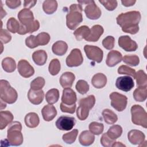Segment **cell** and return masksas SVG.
I'll return each instance as SVG.
<instances>
[{
  "label": "cell",
  "instance_id": "6da1fadb",
  "mask_svg": "<svg viewBox=\"0 0 147 147\" xmlns=\"http://www.w3.org/2000/svg\"><path fill=\"white\" fill-rule=\"evenodd\" d=\"M141 17L140 11H130L118 15L117 17V22L121 27L123 32L135 34L139 30L138 24Z\"/></svg>",
  "mask_w": 147,
  "mask_h": 147
},
{
  "label": "cell",
  "instance_id": "7a4b0ae2",
  "mask_svg": "<svg viewBox=\"0 0 147 147\" xmlns=\"http://www.w3.org/2000/svg\"><path fill=\"white\" fill-rule=\"evenodd\" d=\"M82 10L80 4H72L69 6V11L66 16V24L69 29H75L83 21Z\"/></svg>",
  "mask_w": 147,
  "mask_h": 147
},
{
  "label": "cell",
  "instance_id": "3957f363",
  "mask_svg": "<svg viewBox=\"0 0 147 147\" xmlns=\"http://www.w3.org/2000/svg\"><path fill=\"white\" fill-rule=\"evenodd\" d=\"M22 125L20 122L11 123L7 129V138L8 142L13 146L21 145L23 142V135L21 133Z\"/></svg>",
  "mask_w": 147,
  "mask_h": 147
},
{
  "label": "cell",
  "instance_id": "277c9868",
  "mask_svg": "<svg viewBox=\"0 0 147 147\" xmlns=\"http://www.w3.org/2000/svg\"><path fill=\"white\" fill-rule=\"evenodd\" d=\"M0 96L1 100L4 102L12 104L17 100L18 94L16 90L10 85L7 80H1Z\"/></svg>",
  "mask_w": 147,
  "mask_h": 147
},
{
  "label": "cell",
  "instance_id": "5b68a950",
  "mask_svg": "<svg viewBox=\"0 0 147 147\" xmlns=\"http://www.w3.org/2000/svg\"><path fill=\"white\" fill-rule=\"evenodd\" d=\"M131 121L137 125L147 127V114L144 109L140 105H135L131 107Z\"/></svg>",
  "mask_w": 147,
  "mask_h": 147
},
{
  "label": "cell",
  "instance_id": "8992f818",
  "mask_svg": "<svg viewBox=\"0 0 147 147\" xmlns=\"http://www.w3.org/2000/svg\"><path fill=\"white\" fill-rule=\"evenodd\" d=\"M78 3L87 5L84 8L86 17L90 20H97L101 16V10L94 1H78Z\"/></svg>",
  "mask_w": 147,
  "mask_h": 147
},
{
  "label": "cell",
  "instance_id": "52a82bcc",
  "mask_svg": "<svg viewBox=\"0 0 147 147\" xmlns=\"http://www.w3.org/2000/svg\"><path fill=\"white\" fill-rule=\"evenodd\" d=\"M110 98L111 99V105L118 111H122L125 109L127 103V97L117 92H113L110 94Z\"/></svg>",
  "mask_w": 147,
  "mask_h": 147
},
{
  "label": "cell",
  "instance_id": "ba28073f",
  "mask_svg": "<svg viewBox=\"0 0 147 147\" xmlns=\"http://www.w3.org/2000/svg\"><path fill=\"white\" fill-rule=\"evenodd\" d=\"M84 50L87 57L90 60L98 63L102 61L103 52L100 48L96 46L86 45L84 47Z\"/></svg>",
  "mask_w": 147,
  "mask_h": 147
},
{
  "label": "cell",
  "instance_id": "9c48e42d",
  "mask_svg": "<svg viewBox=\"0 0 147 147\" xmlns=\"http://www.w3.org/2000/svg\"><path fill=\"white\" fill-rule=\"evenodd\" d=\"M83 61V56L79 49H73L66 58V64L69 67L80 65Z\"/></svg>",
  "mask_w": 147,
  "mask_h": 147
},
{
  "label": "cell",
  "instance_id": "30bf717a",
  "mask_svg": "<svg viewBox=\"0 0 147 147\" xmlns=\"http://www.w3.org/2000/svg\"><path fill=\"white\" fill-rule=\"evenodd\" d=\"M75 119L68 116H61L56 121V126L61 130H70L75 125Z\"/></svg>",
  "mask_w": 147,
  "mask_h": 147
},
{
  "label": "cell",
  "instance_id": "8fae6325",
  "mask_svg": "<svg viewBox=\"0 0 147 147\" xmlns=\"http://www.w3.org/2000/svg\"><path fill=\"white\" fill-rule=\"evenodd\" d=\"M115 86L119 90L125 92L130 91L134 87L133 79L129 76L118 77L115 82Z\"/></svg>",
  "mask_w": 147,
  "mask_h": 147
},
{
  "label": "cell",
  "instance_id": "7c38bea8",
  "mask_svg": "<svg viewBox=\"0 0 147 147\" xmlns=\"http://www.w3.org/2000/svg\"><path fill=\"white\" fill-rule=\"evenodd\" d=\"M119 46L127 52L135 51L138 48L137 44L129 36H122L118 39Z\"/></svg>",
  "mask_w": 147,
  "mask_h": 147
},
{
  "label": "cell",
  "instance_id": "4fadbf2b",
  "mask_svg": "<svg viewBox=\"0 0 147 147\" xmlns=\"http://www.w3.org/2000/svg\"><path fill=\"white\" fill-rule=\"evenodd\" d=\"M17 68L20 75L24 78H29L34 73L33 67L25 60H21L18 61Z\"/></svg>",
  "mask_w": 147,
  "mask_h": 147
},
{
  "label": "cell",
  "instance_id": "5bb4252c",
  "mask_svg": "<svg viewBox=\"0 0 147 147\" xmlns=\"http://www.w3.org/2000/svg\"><path fill=\"white\" fill-rule=\"evenodd\" d=\"M17 17L20 22V24L25 26L30 25L34 21L32 11L26 8L22 9L18 13Z\"/></svg>",
  "mask_w": 147,
  "mask_h": 147
},
{
  "label": "cell",
  "instance_id": "9a60e30c",
  "mask_svg": "<svg viewBox=\"0 0 147 147\" xmlns=\"http://www.w3.org/2000/svg\"><path fill=\"white\" fill-rule=\"evenodd\" d=\"M127 138L129 142L133 145L141 146L145 140V134L138 130H131L127 134Z\"/></svg>",
  "mask_w": 147,
  "mask_h": 147
},
{
  "label": "cell",
  "instance_id": "2e32d148",
  "mask_svg": "<svg viewBox=\"0 0 147 147\" xmlns=\"http://www.w3.org/2000/svg\"><path fill=\"white\" fill-rule=\"evenodd\" d=\"M77 100L76 94L75 91L69 87L64 88L63 90L61 102L67 105H72Z\"/></svg>",
  "mask_w": 147,
  "mask_h": 147
},
{
  "label": "cell",
  "instance_id": "e0dca14e",
  "mask_svg": "<svg viewBox=\"0 0 147 147\" xmlns=\"http://www.w3.org/2000/svg\"><path fill=\"white\" fill-rule=\"evenodd\" d=\"M44 93L42 90H34L30 89L28 93V98L29 100L33 105L40 104L44 99Z\"/></svg>",
  "mask_w": 147,
  "mask_h": 147
},
{
  "label": "cell",
  "instance_id": "ac0fdd59",
  "mask_svg": "<svg viewBox=\"0 0 147 147\" xmlns=\"http://www.w3.org/2000/svg\"><path fill=\"white\" fill-rule=\"evenodd\" d=\"M122 60V54L117 51H111L109 52L107 59H106V64L107 66L112 67L116 65L117 64L120 63Z\"/></svg>",
  "mask_w": 147,
  "mask_h": 147
},
{
  "label": "cell",
  "instance_id": "d6986e66",
  "mask_svg": "<svg viewBox=\"0 0 147 147\" xmlns=\"http://www.w3.org/2000/svg\"><path fill=\"white\" fill-rule=\"evenodd\" d=\"M103 32L104 29L101 25H95L90 29V33L85 40L90 42L97 41L103 33Z\"/></svg>",
  "mask_w": 147,
  "mask_h": 147
},
{
  "label": "cell",
  "instance_id": "ffe728a7",
  "mask_svg": "<svg viewBox=\"0 0 147 147\" xmlns=\"http://www.w3.org/2000/svg\"><path fill=\"white\" fill-rule=\"evenodd\" d=\"M41 114L45 121H50L56 116L57 110L53 106L49 104L44 106L41 110Z\"/></svg>",
  "mask_w": 147,
  "mask_h": 147
},
{
  "label": "cell",
  "instance_id": "44dd1931",
  "mask_svg": "<svg viewBox=\"0 0 147 147\" xmlns=\"http://www.w3.org/2000/svg\"><path fill=\"white\" fill-rule=\"evenodd\" d=\"M75 79V75L71 72H65L63 73L60 78V83L62 87H71Z\"/></svg>",
  "mask_w": 147,
  "mask_h": 147
},
{
  "label": "cell",
  "instance_id": "7402d4cb",
  "mask_svg": "<svg viewBox=\"0 0 147 147\" xmlns=\"http://www.w3.org/2000/svg\"><path fill=\"white\" fill-rule=\"evenodd\" d=\"M95 140V136L90 131L84 130L82 131L79 137V141L81 145L83 146H89L91 145Z\"/></svg>",
  "mask_w": 147,
  "mask_h": 147
},
{
  "label": "cell",
  "instance_id": "603a6c76",
  "mask_svg": "<svg viewBox=\"0 0 147 147\" xmlns=\"http://www.w3.org/2000/svg\"><path fill=\"white\" fill-rule=\"evenodd\" d=\"M107 83V78L102 73H98L94 75L91 79L92 86L96 88H102L105 86Z\"/></svg>",
  "mask_w": 147,
  "mask_h": 147
},
{
  "label": "cell",
  "instance_id": "cb8c5ba5",
  "mask_svg": "<svg viewBox=\"0 0 147 147\" xmlns=\"http://www.w3.org/2000/svg\"><path fill=\"white\" fill-rule=\"evenodd\" d=\"M40 28V23L38 20H34L30 25L25 26L20 24V28L18 32L19 34L24 35L26 33H33L38 30Z\"/></svg>",
  "mask_w": 147,
  "mask_h": 147
},
{
  "label": "cell",
  "instance_id": "d4e9b609",
  "mask_svg": "<svg viewBox=\"0 0 147 147\" xmlns=\"http://www.w3.org/2000/svg\"><path fill=\"white\" fill-rule=\"evenodd\" d=\"M39 122V117L35 113H29L25 117V123L28 127L34 128L38 125Z\"/></svg>",
  "mask_w": 147,
  "mask_h": 147
},
{
  "label": "cell",
  "instance_id": "484cf974",
  "mask_svg": "<svg viewBox=\"0 0 147 147\" xmlns=\"http://www.w3.org/2000/svg\"><path fill=\"white\" fill-rule=\"evenodd\" d=\"M14 117L9 111H1L0 112V129L3 130L7 125L11 123Z\"/></svg>",
  "mask_w": 147,
  "mask_h": 147
},
{
  "label": "cell",
  "instance_id": "4316f807",
  "mask_svg": "<svg viewBox=\"0 0 147 147\" xmlns=\"http://www.w3.org/2000/svg\"><path fill=\"white\" fill-rule=\"evenodd\" d=\"M68 49L67 44L63 41H57L55 42L52 47V52L57 56L64 55Z\"/></svg>",
  "mask_w": 147,
  "mask_h": 147
},
{
  "label": "cell",
  "instance_id": "83f0119b",
  "mask_svg": "<svg viewBox=\"0 0 147 147\" xmlns=\"http://www.w3.org/2000/svg\"><path fill=\"white\" fill-rule=\"evenodd\" d=\"M32 59L37 65H43L47 61V54L44 50H38L33 52Z\"/></svg>",
  "mask_w": 147,
  "mask_h": 147
},
{
  "label": "cell",
  "instance_id": "f1b7e54d",
  "mask_svg": "<svg viewBox=\"0 0 147 147\" xmlns=\"http://www.w3.org/2000/svg\"><path fill=\"white\" fill-rule=\"evenodd\" d=\"M133 97L137 102H144L147 97V86H140L133 92Z\"/></svg>",
  "mask_w": 147,
  "mask_h": 147
},
{
  "label": "cell",
  "instance_id": "f546056e",
  "mask_svg": "<svg viewBox=\"0 0 147 147\" xmlns=\"http://www.w3.org/2000/svg\"><path fill=\"white\" fill-rule=\"evenodd\" d=\"M2 67L5 71L9 73L13 72L16 68V63L13 58L7 57L2 60Z\"/></svg>",
  "mask_w": 147,
  "mask_h": 147
},
{
  "label": "cell",
  "instance_id": "4dcf8cb0",
  "mask_svg": "<svg viewBox=\"0 0 147 147\" xmlns=\"http://www.w3.org/2000/svg\"><path fill=\"white\" fill-rule=\"evenodd\" d=\"M90 33V28L86 25L81 26L78 28L74 32V34L77 40L80 41L83 39H86Z\"/></svg>",
  "mask_w": 147,
  "mask_h": 147
},
{
  "label": "cell",
  "instance_id": "1f68e13d",
  "mask_svg": "<svg viewBox=\"0 0 147 147\" xmlns=\"http://www.w3.org/2000/svg\"><path fill=\"white\" fill-rule=\"evenodd\" d=\"M57 8V2L55 0H46L42 3V9L48 14H53Z\"/></svg>",
  "mask_w": 147,
  "mask_h": 147
},
{
  "label": "cell",
  "instance_id": "d6a6232c",
  "mask_svg": "<svg viewBox=\"0 0 147 147\" xmlns=\"http://www.w3.org/2000/svg\"><path fill=\"white\" fill-rule=\"evenodd\" d=\"M102 116L105 122L107 124H114L118 120V117L116 114L108 109L103 110Z\"/></svg>",
  "mask_w": 147,
  "mask_h": 147
},
{
  "label": "cell",
  "instance_id": "836d02e7",
  "mask_svg": "<svg viewBox=\"0 0 147 147\" xmlns=\"http://www.w3.org/2000/svg\"><path fill=\"white\" fill-rule=\"evenodd\" d=\"M122 133V128L121 126L118 125H115L111 126L107 132L106 133L107 135L112 140H115L119 138Z\"/></svg>",
  "mask_w": 147,
  "mask_h": 147
},
{
  "label": "cell",
  "instance_id": "e575fe53",
  "mask_svg": "<svg viewBox=\"0 0 147 147\" xmlns=\"http://www.w3.org/2000/svg\"><path fill=\"white\" fill-rule=\"evenodd\" d=\"M59 98V91L56 88H52L48 91L45 95L46 101L50 105L57 102Z\"/></svg>",
  "mask_w": 147,
  "mask_h": 147
},
{
  "label": "cell",
  "instance_id": "d590c367",
  "mask_svg": "<svg viewBox=\"0 0 147 147\" xmlns=\"http://www.w3.org/2000/svg\"><path fill=\"white\" fill-rule=\"evenodd\" d=\"M6 26L7 30L13 33H18L20 28V24L13 17H11L7 20Z\"/></svg>",
  "mask_w": 147,
  "mask_h": 147
},
{
  "label": "cell",
  "instance_id": "8d00e7d4",
  "mask_svg": "<svg viewBox=\"0 0 147 147\" xmlns=\"http://www.w3.org/2000/svg\"><path fill=\"white\" fill-rule=\"evenodd\" d=\"M137 86H145L147 84V76L143 70H139L136 73L134 77Z\"/></svg>",
  "mask_w": 147,
  "mask_h": 147
},
{
  "label": "cell",
  "instance_id": "74e56055",
  "mask_svg": "<svg viewBox=\"0 0 147 147\" xmlns=\"http://www.w3.org/2000/svg\"><path fill=\"white\" fill-rule=\"evenodd\" d=\"M61 65L57 59H53L49 63L48 69L49 73L52 75H56L60 71Z\"/></svg>",
  "mask_w": 147,
  "mask_h": 147
},
{
  "label": "cell",
  "instance_id": "f35d334b",
  "mask_svg": "<svg viewBox=\"0 0 147 147\" xmlns=\"http://www.w3.org/2000/svg\"><path fill=\"white\" fill-rule=\"evenodd\" d=\"M90 131L94 134L99 135L100 134L104 129V126L103 123L97 122H92L88 126Z\"/></svg>",
  "mask_w": 147,
  "mask_h": 147
},
{
  "label": "cell",
  "instance_id": "ab89813d",
  "mask_svg": "<svg viewBox=\"0 0 147 147\" xmlns=\"http://www.w3.org/2000/svg\"><path fill=\"white\" fill-rule=\"evenodd\" d=\"M90 109L86 106L79 105V106L76 110V115L78 119L80 121L85 120L88 116Z\"/></svg>",
  "mask_w": 147,
  "mask_h": 147
},
{
  "label": "cell",
  "instance_id": "60d3db41",
  "mask_svg": "<svg viewBox=\"0 0 147 147\" xmlns=\"http://www.w3.org/2000/svg\"><path fill=\"white\" fill-rule=\"evenodd\" d=\"M78 134V130L77 129H74L71 131L63 134L62 138L65 143L68 144H71L75 141Z\"/></svg>",
  "mask_w": 147,
  "mask_h": 147
},
{
  "label": "cell",
  "instance_id": "b9f144b4",
  "mask_svg": "<svg viewBox=\"0 0 147 147\" xmlns=\"http://www.w3.org/2000/svg\"><path fill=\"white\" fill-rule=\"evenodd\" d=\"M123 61L130 66H137L140 63V59L137 55H126L122 58Z\"/></svg>",
  "mask_w": 147,
  "mask_h": 147
},
{
  "label": "cell",
  "instance_id": "7bdbcfd3",
  "mask_svg": "<svg viewBox=\"0 0 147 147\" xmlns=\"http://www.w3.org/2000/svg\"><path fill=\"white\" fill-rule=\"evenodd\" d=\"M45 79L42 77H37L33 80L30 83V88L34 90H40L45 85Z\"/></svg>",
  "mask_w": 147,
  "mask_h": 147
},
{
  "label": "cell",
  "instance_id": "ee69618b",
  "mask_svg": "<svg viewBox=\"0 0 147 147\" xmlns=\"http://www.w3.org/2000/svg\"><path fill=\"white\" fill-rule=\"evenodd\" d=\"M76 89L81 94H85L89 90V85L84 80H79L76 84Z\"/></svg>",
  "mask_w": 147,
  "mask_h": 147
},
{
  "label": "cell",
  "instance_id": "f6af8a7d",
  "mask_svg": "<svg viewBox=\"0 0 147 147\" xmlns=\"http://www.w3.org/2000/svg\"><path fill=\"white\" fill-rule=\"evenodd\" d=\"M50 36L46 32H41L36 36V40L38 45H45L48 44L50 40Z\"/></svg>",
  "mask_w": 147,
  "mask_h": 147
},
{
  "label": "cell",
  "instance_id": "bcb514c9",
  "mask_svg": "<svg viewBox=\"0 0 147 147\" xmlns=\"http://www.w3.org/2000/svg\"><path fill=\"white\" fill-rule=\"evenodd\" d=\"M118 72L119 74H123V75H127L129 76H131L134 78L136 75V71L129 67L127 65H122L120 67H119L118 69Z\"/></svg>",
  "mask_w": 147,
  "mask_h": 147
},
{
  "label": "cell",
  "instance_id": "7dc6e473",
  "mask_svg": "<svg viewBox=\"0 0 147 147\" xmlns=\"http://www.w3.org/2000/svg\"><path fill=\"white\" fill-rule=\"evenodd\" d=\"M95 103V98L93 95H91L88 96L86 98L81 99L79 101V104L86 106L90 110L94 107Z\"/></svg>",
  "mask_w": 147,
  "mask_h": 147
},
{
  "label": "cell",
  "instance_id": "c3c4849f",
  "mask_svg": "<svg viewBox=\"0 0 147 147\" xmlns=\"http://www.w3.org/2000/svg\"><path fill=\"white\" fill-rule=\"evenodd\" d=\"M115 39L114 37L111 36H107L102 41V45L106 49L108 50L112 49L114 47Z\"/></svg>",
  "mask_w": 147,
  "mask_h": 147
},
{
  "label": "cell",
  "instance_id": "681fc988",
  "mask_svg": "<svg viewBox=\"0 0 147 147\" xmlns=\"http://www.w3.org/2000/svg\"><path fill=\"white\" fill-rule=\"evenodd\" d=\"M99 2L102 4L104 7L109 11L114 10L117 6V1H99Z\"/></svg>",
  "mask_w": 147,
  "mask_h": 147
},
{
  "label": "cell",
  "instance_id": "f907efd6",
  "mask_svg": "<svg viewBox=\"0 0 147 147\" xmlns=\"http://www.w3.org/2000/svg\"><path fill=\"white\" fill-rule=\"evenodd\" d=\"M11 39V36L9 32L2 28L1 29L0 31V40L1 42L3 44H7L10 41Z\"/></svg>",
  "mask_w": 147,
  "mask_h": 147
},
{
  "label": "cell",
  "instance_id": "816d5d0a",
  "mask_svg": "<svg viewBox=\"0 0 147 147\" xmlns=\"http://www.w3.org/2000/svg\"><path fill=\"white\" fill-rule=\"evenodd\" d=\"M115 140L111 139L106 134V133H103L100 138V143L105 147H110L112 146L113 144L114 143Z\"/></svg>",
  "mask_w": 147,
  "mask_h": 147
},
{
  "label": "cell",
  "instance_id": "f5cc1de1",
  "mask_svg": "<svg viewBox=\"0 0 147 147\" xmlns=\"http://www.w3.org/2000/svg\"><path fill=\"white\" fill-rule=\"evenodd\" d=\"M25 44L29 48L33 49L37 47L38 45L36 40V36L34 35H30L25 40Z\"/></svg>",
  "mask_w": 147,
  "mask_h": 147
},
{
  "label": "cell",
  "instance_id": "db71d44e",
  "mask_svg": "<svg viewBox=\"0 0 147 147\" xmlns=\"http://www.w3.org/2000/svg\"><path fill=\"white\" fill-rule=\"evenodd\" d=\"M76 105V104H74L72 105H67L63 102L60 103V109L62 112L68 113L70 114H73L75 111Z\"/></svg>",
  "mask_w": 147,
  "mask_h": 147
},
{
  "label": "cell",
  "instance_id": "11a10c76",
  "mask_svg": "<svg viewBox=\"0 0 147 147\" xmlns=\"http://www.w3.org/2000/svg\"><path fill=\"white\" fill-rule=\"evenodd\" d=\"M5 3L9 8L14 9L20 6L21 2L20 0H6Z\"/></svg>",
  "mask_w": 147,
  "mask_h": 147
},
{
  "label": "cell",
  "instance_id": "9f6ffc18",
  "mask_svg": "<svg viewBox=\"0 0 147 147\" xmlns=\"http://www.w3.org/2000/svg\"><path fill=\"white\" fill-rule=\"evenodd\" d=\"M36 3L37 1H25L24 6L25 7H26V9L31 8L33 7Z\"/></svg>",
  "mask_w": 147,
  "mask_h": 147
},
{
  "label": "cell",
  "instance_id": "6f0895ef",
  "mask_svg": "<svg viewBox=\"0 0 147 147\" xmlns=\"http://www.w3.org/2000/svg\"><path fill=\"white\" fill-rule=\"evenodd\" d=\"M121 2L122 5L126 7H129L131 6L134 5V3L136 2V1H133V0H122L121 1Z\"/></svg>",
  "mask_w": 147,
  "mask_h": 147
},
{
  "label": "cell",
  "instance_id": "680465c9",
  "mask_svg": "<svg viewBox=\"0 0 147 147\" xmlns=\"http://www.w3.org/2000/svg\"><path fill=\"white\" fill-rule=\"evenodd\" d=\"M125 146V145L122 144L120 142H114V143L113 144L112 146Z\"/></svg>",
  "mask_w": 147,
  "mask_h": 147
},
{
  "label": "cell",
  "instance_id": "91938a15",
  "mask_svg": "<svg viewBox=\"0 0 147 147\" xmlns=\"http://www.w3.org/2000/svg\"><path fill=\"white\" fill-rule=\"evenodd\" d=\"M1 18H2L3 16H5L6 15V11H5V10H3L2 5H1Z\"/></svg>",
  "mask_w": 147,
  "mask_h": 147
}]
</instances>
